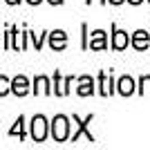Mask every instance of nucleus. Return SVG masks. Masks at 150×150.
<instances>
[{
	"mask_svg": "<svg viewBox=\"0 0 150 150\" xmlns=\"http://www.w3.org/2000/svg\"><path fill=\"white\" fill-rule=\"evenodd\" d=\"M31 40H34V45H36V50H40V47H43V36H36V34H31Z\"/></svg>",
	"mask_w": 150,
	"mask_h": 150,
	"instance_id": "17",
	"label": "nucleus"
},
{
	"mask_svg": "<svg viewBox=\"0 0 150 150\" xmlns=\"http://www.w3.org/2000/svg\"><path fill=\"white\" fill-rule=\"evenodd\" d=\"M7 2H9V5H18L20 0H7Z\"/></svg>",
	"mask_w": 150,
	"mask_h": 150,
	"instance_id": "19",
	"label": "nucleus"
},
{
	"mask_svg": "<svg viewBox=\"0 0 150 150\" xmlns=\"http://www.w3.org/2000/svg\"><path fill=\"white\" fill-rule=\"evenodd\" d=\"M23 123H25V119H23V117H18V121H16V125L9 130V134H11V137H13V134H18V137L23 139V137H25V128H23Z\"/></svg>",
	"mask_w": 150,
	"mask_h": 150,
	"instance_id": "14",
	"label": "nucleus"
},
{
	"mask_svg": "<svg viewBox=\"0 0 150 150\" xmlns=\"http://www.w3.org/2000/svg\"><path fill=\"white\" fill-rule=\"evenodd\" d=\"M47 2H52V5H61L63 0H47Z\"/></svg>",
	"mask_w": 150,
	"mask_h": 150,
	"instance_id": "18",
	"label": "nucleus"
},
{
	"mask_svg": "<svg viewBox=\"0 0 150 150\" xmlns=\"http://www.w3.org/2000/svg\"><path fill=\"white\" fill-rule=\"evenodd\" d=\"M34 92L36 94H50V81H47V76H36V81H34Z\"/></svg>",
	"mask_w": 150,
	"mask_h": 150,
	"instance_id": "13",
	"label": "nucleus"
},
{
	"mask_svg": "<svg viewBox=\"0 0 150 150\" xmlns=\"http://www.w3.org/2000/svg\"><path fill=\"white\" fill-rule=\"evenodd\" d=\"M47 137V119L43 114H36L31 119V139L34 141H45Z\"/></svg>",
	"mask_w": 150,
	"mask_h": 150,
	"instance_id": "2",
	"label": "nucleus"
},
{
	"mask_svg": "<svg viewBox=\"0 0 150 150\" xmlns=\"http://www.w3.org/2000/svg\"><path fill=\"white\" fill-rule=\"evenodd\" d=\"M117 88H119V94H123V96H130V94L134 92V81H132L130 76H121L119 83H117Z\"/></svg>",
	"mask_w": 150,
	"mask_h": 150,
	"instance_id": "11",
	"label": "nucleus"
},
{
	"mask_svg": "<svg viewBox=\"0 0 150 150\" xmlns=\"http://www.w3.org/2000/svg\"><path fill=\"white\" fill-rule=\"evenodd\" d=\"M72 83V76H67V79H61V74H54V94H58V96H65L67 94V85Z\"/></svg>",
	"mask_w": 150,
	"mask_h": 150,
	"instance_id": "8",
	"label": "nucleus"
},
{
	"mask_svg": "<svg viewBox=\"0 0 150 150\" xmlns=\"http://www.w3.org/2000/svg\"><path fill=\"white\" fill-rule=\"evenodd\" d=\"M79 94H81V96H90V94H94L92 76H81V79H79Z\"/></svg>",
	"mask_w": 150,
	"mask_h": 150,
	"instance_id": "10",
	"label": "nucleus"
},
{
	"mask_svg": "<svg viewBox=\"0 0 150 150\" xmlns=\"http://www.w3.org/2000/svg\"><path fill=\"white\" fill-rule=\"evenodd\" d=\"M110 2H112V5H121V2H123V0H110Z\"/></svg>",
	"mask_w": 150,
	"mask_h": 150,
	"instance_id": "20",
	"label": "nucleus"
},
{
	"mask_svg": "<svg viewBox=\"0 0 150 150\" xmlns=\"http://www.w3.org/2000/svg\"><path fill=\"white\" fill-rule=\"evenodd\" d=\"M9 92H11V81L7 76H0V96H5Z\"/></svg>",
	"mask_w": 150,
	"mask_h": 150,
	"instance_id": "15",
	"label": "nucleus"
},
{
	"mask_svg": "<svg viewBox=\"0 0 150 150\" xmlns=\"http://www.w3.org/2000/svg\"><path fill=\"white\" fill-rule=\"evenodd\" d=\"M52 137L54 141H67L69 137V119L63 117V114H56L54 121H52Z\"/></svg>",
	"mask_w": 150,
	"mask_h": 150,
	"instance_id": "1",
	"label": "nucleus"
},
{
	"mask_svg": "<svg viewBox=\"0 0 150 150\" xmlns=\"http://www.w3.org/2000/svg\"><path fill=\"white\" fill-rule=\"evenodd\" d=\"M99 83H101V94H103V96L112 94V76H110V74L101 72V74H99Z\"/></svg>",
	"mask_w": 150,
	"mask_h": 150,
	"instance_id": "12",
	"label": "nucleus"
},
{
	"mask_svg": "<svg viewBox=\"0 0 150 150\" xmlns=\"http://www.w3.org/2000/svg\"><path fill=\"white\" fill-rule=\"evenodd\" d=\"M50 45L52 50H65V45H67V34L63 29H56L50 34Z\"/></svg>",
	"mask_w": 150,
	"mask_h": 150,
	"instance_id": "4",
	"label": "nucleus"
},
{
	"mask_svg": "<svg viewBox=\"0 0 150 150\" xmlns=\"http://www.w3.org/2000/svg\"><path fill=\"white\" fill-rule=\"evenodd\" d=\"M146 90L150 92V76H141V90H139V92L144 94Z\"/></svg>",
	"mask_w": 150,
	"mask_h": 150,
	"instance_id": "16",
	"label": "nucleus"
},
{
	"mask_svg": "<svg viewBox=\"0 0 150 150\" xmlns=\"http://www.w3.org/2000/svg\"><path fill=\"white\" fill-rule=\"evenodd\" d=\"M132 5H141V0H130Z\"/></svg>",
	"mask_w": 150,
	"mask_h": 150,
	"instance_id": "22",
	"label": "nucleus"
},
{
	"mask_svg": "<svg viewBox=\"0 0 150 150\" xmlns=\"http://www.w3.org/2000/svg\"><path fill=\"white\" fill-rule=\"evenodd\" d=\"M148 45H150V36H148V31H146V29L134 31V36H132V47H134V50H146Z\"/></svg>",
	"mask_w": 150,
	"mask_h": 150,
	"instance_id": "6",
	"label": "nucleus"
},
{
	"mask_svg": "<svg viewBox=\"0 0 150 150\" xmlns=\"http://www.w3.org/2000/svg\"><path fill=\"white\" fill-rule=\"evenodd\" d=\"M114 34H112V47L114 50H125L128 45H130V38H128V34L121 29H117V27H112Z\"/></svg>",
	"mask_w": 150,
	"mask_h": 150,
	"instance_id": "5",
	"label": "nucleus"
},
{
	"mask_svg": "<svg viewBox=\"0 0 150 150\" xmlns=\"http://www.w3.org/2000/svg\"><path fill=\"white\" fill-rule=\"evenodd\" d=\"M74 121H76V123H79V125H76V132H74V134H72V141H76V139L81 137V134H85V137H88V141H94V134H92V132L88 130V123H90V121H92V114H90L88 119H83V121L79 119V117H74Z\"/></svg>",
	"mask_w": 150,
	"mask_h": 150,
	"instance_id": "3",
	"label": "nucleus"
},
{
	"mask_svg": "<svg viewBox=\"0 0 150 150\" xmlns=\"http://www.w3.org/2000/svg\"><path fill=\"white\" fill-rule=\"evenodd\" d=\"M27 2H29V5H38V2H40V0H27Z\"/></svg>",
	"mask_w": 150,
	"mask_h": 150,
	"instance_id": "21",
	"label": "nucleus"
},
{
	"mask_svg": "<svg viewBox=\"0 0 150 150\" xmlns=\"http://www.w3.org/2000/svg\"><path fill=\"white\" fill-rule=\"evenodd\" d=\"M88 47H90V50H105V47H108V43H105V31H101V29L92 31V40L88 43Z\"/></svg>",
	"mask_w": 150,
	"mask_h": 150,
	"instance_id": "9",
	"label": "nucleus"
},
{
	"mask_svg": "<svg viewBox=\"0 0 150 150\" xmlns=\"http://www.w3.org/2000/svg\"><path fill=\"white\" fill-rule=\"evenodd\" d=\"M11 92L18 94V96H25V94L29 92V81H27L25 76H16L11 81Z\"/></svg>",
	"mask_w": 150,
	"mask_h": 150,
	"instance_id": "7",
	"label": "nucleus"
}]
</instances>
